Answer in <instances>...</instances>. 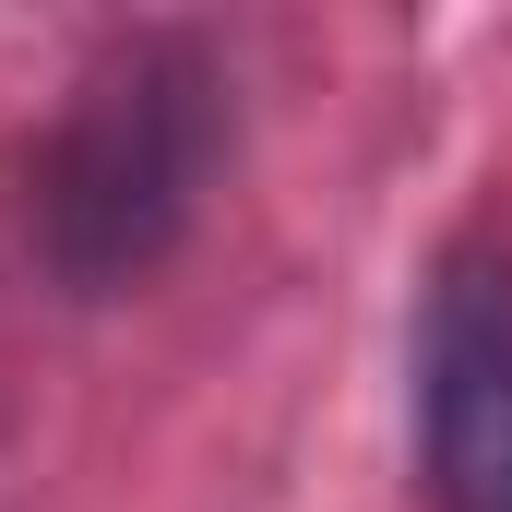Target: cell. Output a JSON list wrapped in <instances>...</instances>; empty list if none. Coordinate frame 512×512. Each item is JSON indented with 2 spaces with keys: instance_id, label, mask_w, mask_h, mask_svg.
Returning <instances> with one entry per match:
<instances>
[{
  "instance_id": "1",
  "label": "cell",
  "mask_w": 512,
  "mask_h": 512,
  "mask_svg": "<svg viewBox=\"0 0 512 512\" xmlns=\"http://www.w3.org/2000/svg\"><path fill=\"white\" fill-rule=\"evenodd\" d=\"M215 143H227V108H215V60L191 36L108 48L36 167V239L60 262V286L108 298L131 274H155L179 251V227L203 215Z\"/></svg>"
},
{
  "instance_id": "2",
  "label": "cell",
  "mask_w": 512,
  "mask_h": 512,
  "mask_svg": "<svg viewBox=\"0 0 512 512\" xmlns=\"http://www.w3.org/2000/svg\"><path fill=\"white\" fill-rule=\"evenodd\" d=\"M417 417L441 512H512V262L453 251L417 322Z\"/></svg>"
}]
</instances>
